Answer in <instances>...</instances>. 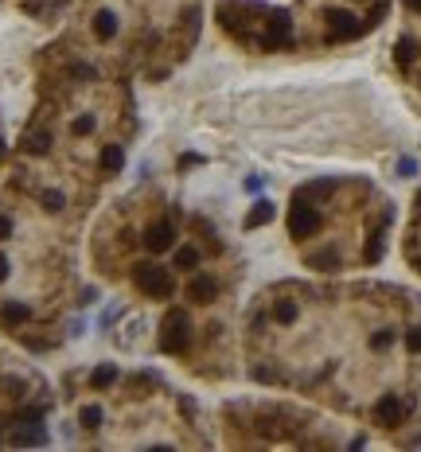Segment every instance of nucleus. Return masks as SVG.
I'll return each instance as SVG.
<instances>
[{
  "instance_id": "obj_9",
  "label": "nucleus",
  "mask_w": 421,
  "mask_h": 452,
  "mask_svg": "<svg viewBox=\"0 0 421 452\" xmlns=\"http://www.w3.org/2000/svg\"><path fill=\"white\" fill-rule=\"evenodd\" d=\"M27 316H32V308H27L24 301H8L4 308H0V324H4V327H20Z\"/></svg>"
},
{
  "instance_id": "obj_2",
  "label": "nucleus",
  "mask_w": 421,
  "mask_h": 452,
  "mask_svg": "<svg viewBox=\"0 0 421 452\" xmlns=\"http://www.w3.org/2000/svg\"><path fill=\"white\" fill-rule=\"evenodd\" d=\"M187 344H191V320L180 308H172L161 324V351L180 355V351H187Z\"/></svg>"
},
{
  "instance_id": "obj_29",
  "label": "nucleus",
  "mask_w": 421,
  "mask_h": 452,
  "mask_svg": "<svg viewBox=\"0 0 421 452\" xmlns=\"http://www.w3.org/2000/svg\"><path fill=\"white\" fill-rule=\"evenodd\" d=\"M70 75H75V78H86V82H90V78H94V67H82V63H78V67H70Z\"/></svg>"
},
{
  "instance_id": "obj_3",
  "label": "nucleus",
  "mask_w": 421,
  "mask_h": 452,
  "mask_svg": "<svg viewBox=\"0 0 421 452\" xmlns=\"http://www.w3.org/2000/svg\"><path fill=\"white\" fill-rule=\"evenodd\" d=\"M320 230V211L308 207V199H296V207L289 211V234L293 238H312Z\"/></svg>"
},
{
  "instance_id": "obj_25",
  "label": "nucleus",
  "mask_w": 421,
  "mask_h": 452,
  "mask_svg": "<svg viewBox=\"0 0 421 452\" xmlns=\"http://www.w3.org/2000/svg\"><path fill=\"white\" fill-rule=\"evenodd\" d=\"M70 133H75V137H86V133H94V118H90V113H86V118H78L75 125H70Z\"/></svg>"
},
{
  "instance_id": "obj_18",
  "label": "nucleus",
  "mask_w": 421,
  "mask_h": 452,
  "mask_svg": "<svg viewBox=\"0 0 421 452\" xmlns=\"http://www.w3.org/2000/svg\"><path fill=\"white\" fill-rule=\"evenodd\" d=\"M413 55H417V43H413V39H398V47H394V59H398V67H410V63H413Z\"/></svg>"
},
{
  "instance_id": "obj_16",
  "label": "nucleus",
  "mask_w": 421,
  "mask_h": 452,
  "mask_svg": "<svg viewBox=\"0 0 421 452\" xmlns=\"http://www.w3.org/2000/svg\"><path fill=\"white\" fill-rule=\"evenodd\" d=\"M296 316H301L296 301H277V304H273V320H277V324H293Z\"/></svg>"
},
{
  "instance_id": "obj_26",
  "label": "nucleus",
  "mask_w": 421,
  "mask_h": 452,
  "mask_svg": "<svg viewBox=\"0 0 421 452\" xmlns=\"http://www.w3.org/2000/svg\"><path fill=\"white\" fill-rule=\"evenodd\" d=\"M406 347H410L413 355H421V327H410V332H406Z\"/></svg>"
},
{
  "instance_id": "obj_19",
  "label": "nucleus",
  "mask_w": 421,
  "mask_h": 452,
  "mask_svg": "<svg viewBox=\"0 0 421 452\" xmlns=\"http://www.w3.org/2000/svg\"><path fill=\"white\" fill-rule=\"evenodd\" d=\"M47 437H43V429H16L12 433V444H43Z\"/></svg>"
},
{
  "instance_id": "obj_24",
  "label": "nucleus",
  "mask_w": 421,
  "mask_h": 452,
  "mask_svg": "<svg viewBox=\"0 0 421 452\" xmlns=\"http://www.w3.org/2000/svg\"><path fill=\"white\" fill-rule=\"evenodd\" d=\"M63 203H67V199H63V192H43V207H47V211H63Z\"/></svg>"
},
{
  "instance_id": "obj_28",
  "label": "nucleus",
  "mask_w": 421,
  "mask_h": 452,
  "mask_svg": "<svg viewBox=\"0 0 421 452\" xmlns=\"http://www.w3.org/2000/svg\"><path fill=\"white\" fill-rule=\"evenodd\" d=\"M4 238H12V218L8 215H0V242H4Z\"/></svg>"
},
{
  "instance_id": "obj_30",
  "label": "nucleus",
  "mask_w": 421,
  "mask_h": 452,
  "mask_svg": "<svg viewBox=\"0 0 421 452\" xmlns=\"http://www.w3.org/2000/svg\"><path fill=\"white\" fill-rule=\"evenodd\" d=\"M4 277H8V258L0 253V281H4Z\"/></svg>"
},
{
  "instance_id": "obj_33",
  "label": "nucleus",
  "mask_w": 421,
  "mask_h": 452,
  "mask_svg": "<svg viewBox=\"0 0 421 452\" xmlns=\"http://www.w3.org/2000/svg\"><path fill=\"white\" fill-rule=\"evenodd\" d=\"M0 160H4V144H0Z\"/></svg>"
},
{
  "instance_id": "obj_17",
  "label": "nucleus",
  "mask_w": 421,
  "mask_h": 452,
  "mask_svg": "<svg viewBox=\"0 0 421 452\" xmlns=\"http://www.w3.org/2000/svg\"><path fill=\"white\" fill-rule=\"evenodd\" d=\"M172 261H176V269H195L199 265V250H195V246H180Z\"/></svg>"
},
{
  "instance_id": "obj_8",
  "label": "nucleus",
  "mask_w": 421,
  "mask_h": 452,
  "mask_svg": "<svg viewBox=\"0 0 421 452\" xmlns=\"http://www.w3.org/2000/svg\"><path fill=\"white\" fill-rule=\"evenodd\" d=\"M184 296L191 304H210L215 296H219V285H215L210 277H191V281H187V289H184Z\"/></svg>"
},
{
  "instance_id": "obj_21",
  "label": "nucleus",
  "mask_w": 421,
  "mask_h": 452,
  "mask_svg": "<svg viewBox=\"0 0 421 452\" xmlns=\"http://www.w3.org/2000/svg\"><path fill=\"white\" fill-rule=\"evenodd\" d=\"M78 421H82L86 429H101V410H98V406H82V413H78Z\"/></svg>"
},
{
  "instance_id": "obj_15",
  "label": "nucleus",
  "mask_w": 421,
  "mask_h": 452,
  "mask_svg": "<svg viewBox=\"0 0 421 452\" xmlns=\"http://www.w3.org/2000/svg\"><path fill=\"white\" fill-rule=\"evenodd\" d=\"M24 149L32 152V156H47V149H51V133H43V129L27 133V137H24Z\"/></svg>"
},
{
  "instance_id": "obj_20",
  "label": "nucleus",
  "mask_w": 421,
  "mask_h": 452,
  "mask_svg": "<svg viewBox=\"0 0 421 452\" xmlns=\"http://www.w3.org/2000/svg\"><path fill=\"white\" fill-rule=\"evenodd\" d=\"M332 195V184H308L296 192V199H328Z\"/></svg>"
},
{
  "instance_id": "obj_22",
  "label": "nucleus",
  "mask_w": 421,
  "mask_h": 452,
  "mask_svg": "<svg viewBox=\"0 0 421 452\" xmlns=\"http://www.w3.org/2000/svg\"><path fill=\"white\" fill-rule=\"evenodd\" d=\"M363 258H367V261H379L382 258V230H375V234H371V242H367Z\"/></svg>"
},
{
  "instance_id": "obj_11",
  "label": "nucleus",
  "mask_w": 421,
  "mask_h": 452,
  "mask_svg": "<svg viewBox=\"0 0 421 452\" xmlns=\"http://www.w3.org/2000/svg\"><path fill=\"white\" fill-rule=\"evenodd\" d=\"M265 222H273V203L270 199H258L250 207V215H246V230H253V226H265Z\"/></svg>"
},
{
  "instance_id": "obj_32",
  "label": "nucleus",
  "mask_w": 421,
  "mask_h": 452,
  "mask_svg": "<svg viewBox=\"0 0 421 452\" xmlns=\"http://www.w3.org/2000/svg\"><path fill=\"white\" fill-rule=\"evenodd\" d=\"M417 215H421V195H417Z\"/></svg>"
},
{
  "instance_id": "obj_6",
  "label": "nucleus",
  "mask_w": 421,
  "mask_h": 452,
  "mask_svg": "<svg viewBox=\"0 0 421 452\" xmlns=\"http://www.w3.org/2000/svg\"><path fill=\"white\" fill-rule=\"evenodd\" d=\"M289 35H293V20H289V12H270V20H265V35H261V47H281V43H289Z\"/></svg>"
},
{
  "instance_id": "obj_31",
  "label": "nucleus",
  "mask_w": 421,
  "mask_h": 452,
  "mask_svg": "<svg viewBox=\"0 0 421 452\" xmlns=\"http://www.w3.org/2000/svg\"><path fill=\"white\" fill-rule=\"evenodd\" d=\"M402 4H406L410 12H421V0H402Z\"/></svg>"
},
{
  "instance_id": "obj_4",
  "label": "nucleus",
  "mask_w": 421,
  "mask_h": 452,
  "mask_svg": "<svg viewBox=\"0 0 421 452\" xmlns=\"http://www.w3.org/2000/svg\"><path fill=\"white\" fill-rule=\"evenodd\" d=\"M324 20H328V35H332V39H355V35L367 32V24H359L347 8H328V12H324Z\"/></svg>"
},
{
  "instance_id": "obj_14",
  "label": "nucleus",
  "mask_w": 421,
  "mask_h": 452,
  "mask_svg": "<svg viewBox=\"0 0 421 452\" xmlns=\"http://www.w3.org/2000/svg\"><path fill=\"white\" fill-rule=\"evenodd\" d=\"M308 265L312 269H324V273H336V269H339V253L336 250H316V253H308Z\"/></svg>"
},
{
  "instance_id": "obj_23",
  "label": "nucleus",
  "mask_w": 421,
  "mask_h": 452,
  "mask_svg": "<svg viewBox=\"0 0 421 452\" xmlns=\"http://www.w3.org/2000/svg\"><path fill=\"white\" fill-rule=\"evenodd\" d=\"M390 344H394V332H390V327H382V332L371 335V347H375V351H387Z\"/></svg>"
},
{
  "instance_id": "obj_12",
  "label": "nucleus",
  "mask_w": 421,
  "mask_h": 452,
  "mask_svg": "<svg viewBox=\"0 0 421 452\" xmlns=\"http://www.w3.org/2000/svg\"><path fill=\"white\" fill-rule=\"evenodd\" d=\"M113 382H118V363H101V367L90 375V386H94V390H110Z\"/></svg>"
},
{
  "instance_id": "obj_10",
  "label": "nucleus",
  "mask_w": 421,
  "mask_h": 452,
  "mask_svg": "<svg viewBox=\"0 0 421 452\" xmlns=\"http://www.w3.org/2000/svg\"><path fill=\"white\" fill-rule=\"evenodd\" d=\"M98 164H101V172L118 176L121 164H125V149H121V144H106V149H101V156H98Z\"/></svg>"
},
{
  "instance_id": "obj_27",
  "label": "nucleus",
  "mask_w": 421,
  "mask_h": 452,
  "mask_svg": "<svg viewBox=\"0 0 421 452\" xmlns=\"http://www.w3.org/2000/svg\"><path fill=\"white\" fill-rule=\"evenodd\" d=\"M398 172H402V176H413V172H417V164H413L410 156H402V160H398Z\"/></svg>"
},
{
  "instance_id": "obj_13",
  "label": "nucleus",
  "mask_w": 421,
  "mask_h": 452,
  "mask_svg": "<svg viewBox=\"0 0 421 452\" xmlns=\"http://www.w3.org/2000/svg\"><path fill=\"white\" fill-rule=\"evenodd\" d=\"M94 35H98L101 43L113 39V35H118V16H113V12H98V16H94Z\"/></svg>"
},
{
  "instance_id": "obj_7",
  "label": "nucleus",
  "mask_w": 421,
  "mask_h": 452,
  "mask_svg": "<svg viewBox=\"0 0 421 452\" xmlns=\"http://www.w3.org/2000/svg\"><path fill=\"white\" fill-rule=\"evenodd\" d=\"M172 242H176V226H172L168 218H161V222H152L149 230H144V246H149L152 253L172 250Z\"/></svg>"
},
{
  "instance_id": "obj_1",
  "label": "nucleus",
  "mask_w": 421,
  "mask_h": 452,
  "mask_svg": "<svg viewBox=\"0 0 421 452\" xmlns=\"http://www.w3.org/2000/svg\"><path fill=\"white\" fill-rule=\"evenodd\" d=\"M133 285L141 289L144 296H152V301H168V296L176 293L172 273L164 265H156V261H137L133 265Z\"/></svg>"
},
{
  "instance_id": "obj_5",
  "label": "nucleus",
  "mask_w": 421,
  "mask_h": 452,
  "mask_svg": "<svg viewBox=\"0 0 421 452\" xmlns=\"http://www.w3.org/2000/svg\"><path fill=\"white\" fill-rule=\"evenodd\" d=\"M406 413H410V406H406L398 394H382L379 402H375V421H379L382 429H398L406 421Z\"/></svg>"
}]
</instances>
